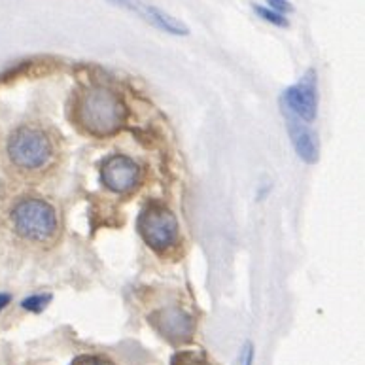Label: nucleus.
I'll use <instances>...</instances> for the list:
<instances>
[{
  "label": "nucleus",
  "mask_w": 365,
  "mask_h": 365,
  "mask_svg": "<svg viewBox=\"0 0 365 365\" xmlns=\"http://www.w3.org/2000/svg\"><path fill=\"white\" fill-rule=\"evenodd\" d=\"M72 118L86 135L106 138L123 129L129 112L118 93L104 86H89L74 98Z\"/></svg>",
  "instance_id": "obj_1"
},
{
  "label": "nucleus",
  "mask_w": 365,
  "mask_h": 365,
  "mask_svg": "<svg viewBox=\"0 0 365 365\" xmlns=\"http://www.w3.org/2000/svg\"><path fill=\"white\" fill-rule=\"evenodd\" d=\"M6 153L17 170L34 175L51 165L55 158V144L44 129L23 125L10 135Z\"/></svg>",
  "instance_id": "obj_2"
},
{
  "label": "nucleus",
  "mask_w": 365,
  "mask_h": 365,
  "mask_svg": "<svg viewBox=\"0 0 365 365\" xmlns=\"http://www.w3.org/2000/svg\"><path fill=\"white\" fill-rule=\"evenodd\" d=\"M10 220L11 227L21 239L38 245L53 240L59 229L55 208L44 199L36 197H25L17 201L11 208Z\"/></svg>",
  "instance_id": "obj_3"
},
{
  "label": "nucleus",
  "mask_w": 365,
  "mask_h": 365,
  "mask_svg": "<svg viewBox=\"0 0 365 365\" xmlns=\"http://www.w3.org/2000/svg\"><path fill=\"white\" fill-rule=\"evenodd\" d=\"M140 237L152 250L167 252L178 242V222L169 208L152 202L140 212L137 220Z\"/></svg>",
  "instance_id": "obj_4"
},
{
  "label": "nucleus",
  "mask_w": 365,
  "mask_h": 365,
  "mask_svg": "<svg viewBox=\"0 0 365 365\" xmlns=\"http://www.w3.org/2000/svg\"><path fill=\"white\" fill-rule=\"evenodd\" d=\"M101 180L114 193H129L140 182V167L135 159L114 153L103 161L101 165Z\"/></svg>",
  "instance_id": "obj_5"
},
{
  "label": "nucleus",
  "mask_w": 365,
  "mask_h": 365,
  "mask_svg": "<svg viewBox=\"0 0 365 365\" xmlns=\"http://www.w3.org/2000/svg\"><path fill=\"white\" fill-rule=\"evenodd\" d=\"M317 83H314V72L309 71L307 76L299 83L284 91V110L295 115L303 123H312L317 118Z\"/></svg>",
  "instance_id": "obj_6"
},
{
  "label": "nucleus",
  "mask_w": 365,
  "mask_h": 365,
  "mask_svg": "<svg viewBox=\"0 0 365 365\" xmlns=\"http://www.w3.org/2000/svg\"><path fill=\"white\" fill-rule=\"evenodd\" d=\"M150 322L173 344L187 343L195 331V322L180 307H167V309L153 312Z\"/></svg>",
  "instance_id": "obj_7"
},
{
  "label": "nucleus",
  "mask_w": 365,
  "mask_h": 365,
  "mask_svg": "<svg viewBox=\"0 0 365 365\" xmlns=\"http://www.w3.org/2000/svg\"><path fill=\"white\" fill-rule=\"evenodd\" d=\"M108 2L112 6H118V8H123V10L137 14L138 17H142L144 21L153 25V27H158L159 31L175 34V36L190 34V29L185 27L180 19H176V17H173L165 10L158 8V6L150 4L146 0H108Z\"/></svg>",
  "instance_id": "obj_8"
},
{
  "label": "nucleus",
  "mask_w": 365,
  "mask_h": 365,
  "mask_svg": "<svg viewBox=\"0 0 365 365\" xmlns=\"http://www.w3.org/2000/svg\"><path fill=\"white\" fill-rule=\"evenodd\" d=\"M286 121H288V133L294 144L295 152L305 163H317L318 161V142L314 140V135L309 131V127L301 120H297L295 115L284 110Z\"/></svg>",
  "instance_id": "obj_9"
},
{
  "label": "nucleus",
  "mask_w": 365,
  "mask_h": 365,
  "mask_svg": "<svg viewBox=\"0 0 365 365\" xmlns=\"http://www.w3.org/2000/svg\"><path fill=\"white\" fill-rule=\"evenodd\" d=\"M252 8H254V11H256L257 16L262 17L263 21L271 23V25H277V27H289L288 19H286L284 16H280V14H277V11L269 10V8L259 4H254Z\"/></svg>",
  "instance_id": "obj_10"
},
{
  "label": "nucleus",
  "mask_w": 365,
  "mask_h": 365,
  "mask_svg": "<svg viewBox=\"0 0 365 365\" xmlns=\"http://www.w3.org/2000/svg\"><path fill=\"white\" fill-rule=\"evenodd\" d=\"M51 301V295L49 294H38V295H31V297H27V299L23 301L21 305L25 311H31V312H40L44 311L46 307H48V303Z\"/></svg>",
  "instance_id": "obj_11"
},
{
  "label": "nucleus",
  "mask_w": 365,
  "mask_h": 365,
  "mask_svg": "<svg viewBox=\"0 0 365 365\" xmlns=\"http://www.w3.org/2000/svg\"><path fill=\"white\" fill-rule=\"evenodd\" d=\"M269 4V10L277 11V14H280V16H284V14H292L294 11V6L289 4L288 0H267Z\"/></svg>",
  "instance_id": "obj_12"
},
{
  "label": "nucleus",
  "mask_w": 365,
  "mask_h": 365,
  "mask_svg": "<svg viewBox=\"0 0 365 365\" xmlns=\"http://www.w3.org/2000/svg\"><path fill=\"white\" fill-rule=\"evenodd\" d=\"M72 365H114L112 361L104 360L101 356H80L78 360L72 361Z\"/></svg>",
  "instance_id": "obj_13"
},
{
  "label": "nucleus",
  "mask_w": 365,
  "mask_h": 365,
  "mask_svg": "<svg viewBox=\"0 0 365 365\" xmlns=\"http://www.w3.org/2000/svg\"><path fill=\"white\" fill-rule=\"evenodd\" d=\"M173 365H205L202 361H199L195 354H182V356H176L175 358V364Z\"/></svg>",
  "instance_id": "obj_14"
},
{
  "label": "nucleus",
  "mask_w": 365,
  "mask_h": 365,
  "mask_svg": "<svg viewBox=\"0 0 365 365\" xmlns=\"http://www.w3.org/2000/svg\"><path fill=\"white\" fill-rule=\"evenodd\" d=\"M254 361V352H252V344H246L245 358H242V365H252Z\"/></svg>",
  "instance_id": "obj_15"
},
{
  "label": "nucleus",
  "mask_w": 365,
  "mask_h": 365,
  "mask_svg": "<svg viewBox=\"0 0 365 365\" xmlns=\"http://www.w3.org/2000/svg\"><path fill=\"white\" fill-rule=\"evenodd\" d=\"M8 303H10V295H8V294H0V312L4 311Z\"/></svg>",
  "instance_id": "obj_16"
},
{
  "label": "nucleus",
  "mask_w": 365,
  "mask_h": 365,
  "mask_svg": "<svg viewBox=\"0 0 365 365\" xmlns=\"http://www.w3.org/2000/svg\"><path fill=\"white\" fill-rule=\"evenodd\" d=\"M0 193H2V191H0Z\"/></svg>",
  "instance_id": "obj_17"
}]
</instances>
